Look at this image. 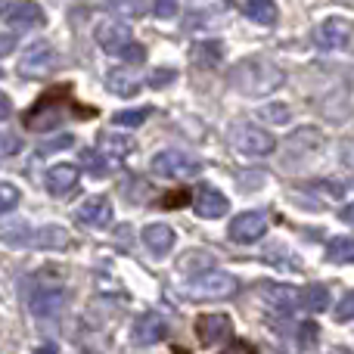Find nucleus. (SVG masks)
I'll return each instance as SVG.
<instances>
[{
  "instance_id": "nucleus-1",
  "label": "nucleus",
  "mask_w": 354,
  "mask_h": 354,
  "mask_svg": "<svg viewBox=\"0 0 354 354\" xmlns=\"http://www.w3.org/2000/svg\"><path fill=\"white\" fill-rule=\"evenodd\" d=\"M68 112H72V118H91L93 115V109H84V106L72 103L68 87H53V91L44 93V97L25 112V128L37 131V134H41V131H53L62 124V118H68Z\"/></svg>"
},
{
  "instance_id": "nucleus-2",
  "label": "nucleus",
  "mask_w": 354,
  "mask_h": 354,
  "mask_svg": "<svg viewBox=\"0 0 354 354\" xmlns=\"http://www.w3.org/2000/svg\"><path fill=\"white\" fill-rule=\"evenodd\" d=\"M283 81H286V72H283L280 66H274L270 59H258V56L236 62L230 72V84L236 87L239 93H245V97L274 93L277 87H283Z\"/></svg>"
},
{
  "instance_id": "nucleus-3",
  "label": "nucleus",
  "mask_w": 354,
  "mask_h": 354,
  "mask_svg": "<svg viewBox=\"0 0 354 354\" xmlns=\"http://www.w3.org/2000/svg\"><path fill=\"white\" fill-rule=\"evenodd\" d=\"M236 286H239V280L233 274H224V270L208 268V270H202V274H196L193 280L187 283L183 292H187L189 299L205 301V299H227V295L236 292Z\"/></svg>"
},
{
  "instance_id": "nucleus-4",
  "label": "nucleus",
  "mask_w": 354,
  "mask_h": 354,
  "mask_svg": "<svg viewBox=\"0 0 354 354\" xmlns=\"http://www.w3.org/2000/svg\"><path fill=\"white\" fill-rule=\"evenodd\" d=\"M56 66H59V53H56V47H53V44H47V41H37V44H31L22 56H19V66L16 68H19V75H22V78L37 81V78L53 75Z\"/></svg>"
},
{
  "instance_id": "nucleus-5",
  "label": "nucleus",
  "mask_w": 354,
  "mask_h": 354,
  "mask_svg": "<svg viewBox=\"0 0 354 354\" xmlns=\"http://www.w3.org/2000/svg\"><path fill=\"white\" fill-rule=\"evenodd\" d=\"M153 171L162 177H171V180H183V177H196L202 171V162L193 156L180 153V149H165V153L153 156Z\"/></svg>"
},
{
  "instance_id": "nucleus-6",
  "label": "nucleus",
  "mask_w": 354,
  "mask_h": 354,
  "mask_svg": "<svg viewBox=\"0 0 354 354\" xmlns=\"http://www.w3.org/2000/svg\"><path fill=\"white\" fill-rule=\"evenodd\" d=\"M233 147L245 156H270L277 149V140L268 131L258 128V124H239L233 131Z\"/></svg>"
},
{
  "instance_id": "nucleus-7",
  "label": "nucleus",
  "mask_w": 354,
  "mask_h": 354,
  "mask_svg": "<svg viewBox=\"0 0 354 354\" xmlns=\"http://www.w3.org/2000/svg\"><path fill=\"white\" fill-rule=\"evenodd\" d=\"M196 336H199L202 345H218L227 342L233 336V320L227 317L224 311H212V314H202L196 320Z\"/></svg>"
},
{
  "instance_id": "nucleus-8",
  "label": "nucleus",
  "mask_w": 354,
  "mask_h": 354,
  "mask_svg": "<svg viewBox=\"0 0 354 354\" xmlns=\"http://www.w3.org/2000/svg\"><path fill=\"white\" fill-rule=\"evenodd\" d=\"M268 233V218H264V212H243L233 218L230 224V239L233 243H258V239Z\"/></svg>"
},
{
  "instance_id": "nucleus-9",
  "label": "nucleus",
  "mask_w": 354,
  "mask_h": 354,
  "mask_svg": "<svg viewBox=\"0 0 354 354\" xmlns=\"http://www.w3.org/2000/svg\"><path fill=\"white\" fill-rule=\"evenodd\" d=\"M131 336H134V345H140V348H149V345L162 342V339L168 336V320H165V314H159V311L140 314Z\"/></svg>"
},
{
  "instance_id": "nucleus-10",
  "label": "nucleus",
  "mask_w": 354,
  "mask_h": 354,
  "mask_svg": "<svg viewBox=\"0 0 354 354\" xmlns=\"http://www.w3.org/2000/svg\"><path fill=\"white\" fill-rule=\"evenodd\" d=\"M134 41L131 35V25L128 22H118V19H109V22H100L97 28V44L112 56H122L124 47Z\"/></svg>"
},
{
  "instance_id": "nucleus-11",
  "label": "nucleus",
  "mask_w": 354,
  "mask_h": 354,
  "mask_svg": "<svg viewBox=\"0 0 354 354\" xmlns=\"http://www.w3.org/2000/svg\"><path fill=\"white\" fill-rule=\"evenodd\" d=\"M68 295L62 286H37L35 292H31L28 305L31 311H35V317H56V314L66 308Z\"/></svg>"
},
{
  "instance_id": "nucleus-12",
  "label": "nucleus",
  "mask_w": 354,
  "mask_h": 354,
  "mask_svg": "<svg viewBox=\"0 0 354 354\" xmlns=\"http://www.w3.org/2000/svg\"><path fill=\"white\" fill-rule=\"evenodd\" d=\"M193 208H196V214L199 218H205V221H218V218H224L227 212H230V202H227V196L221 193L218 187H199V193H196V202H193Z\"/></svg>"
},
{
  "instance_id": "nucleus-13",
  "label": "nucleus",
  "mask_w": 354,
  "mask_h": 354,
  "mask_svg": "<svg viewBox=\"0 0 354 354\" xmlns=\"http://www.w3.org/2000/svg\"><path fill=\"white\" fill-rule=\"evenodd\" d=\"M314 37H317V47H324V50H342L351 41V22L342 16H333L326 22H320Z\"/></svg>"
},
{
  "instance_id": "nucleus-14",
  "label": "nucleus",
  "mask_w": 354,
  "mask_h": 354,
  "mask_svg": "<svg viewBox=\"0 0 354 354\" xmlns=\"http://www.w3.org/2000/svg\"><path fill=\"white\" fill-rule=\"evenodd\" d=\"M261 299L268 301V305H274L277 311H295V308H301V289L289 286V283H261Z\"/></svg>"
},
{
  "instance_id": "nucleus-15",
  "label": "nucleus",
  "mask_w": 354,
  "mask_h": 354,
  "mask_svg": "<svg viewBox=\"0 0 354 354\" xmlns=\"http://www.w3.org/2000/svg\"><path fill=\"white\" fill-rule=\"evenodd\" d=\"M112 221V202L106 196H91L78 205V224L91 227V230H100Z\"/></svg>"
},
{
  "instance_id": "nucleus-16",
  "label": "nucleus",
  "mask_w": 354,
  "mask_h": 354,
  "mask_svg": "<svg viewBox=\"0 0 354 354\" xmlns=\"http://www.w3.org/2000/svg\"><path fill=\"white\" fill-rule=\"evenodd\" d=\"M78 177L81 168L75 162H59V165H53L47 171V189L53 196H68L75 189V183H78Z\"/></svg>"
},
{
  "instance_id": "nucleus-17",
  "label": "nucleus",
  "mask_w": 354,
  "mask_h": 354,
  "mask_svg": "<svg viewBox=\"0 0 354 354\" xmlns=\"http://www.w3.org/2000/svg\"><path fill=\"white\" fill-rule=\"evenodd\" d=\"M3 19L12 25V28H37V25L47 22V19H44V10L37 3H31V0H19V3H12Z\"/></svg>"
},
{
  "instance_id": "nucleus-18",
  "label": "nucleus",
  "mask_w": 354,
  "mask_h": 354,
  "mask_svg": "<svg viewBox=\"0 0 354 354\" xmlns=\"http://www.w3.org/2000/svg\"><path fill=\"white\" fill-rule=\"evenodd\" d=\"M140 239H143V245H147V249L153 252L156 258L168 255V252L174 249V230L168 224H149V227H143Z\"/></svg>"
},
{
  "instance_id": "nucleus-19",
  "label": "nucleus",
  "mask_w": 354,
  "mask_h": 354,
  "mask_svg": "<svg viewBox=\"0 0 354 354\" xmlns=\"http://www.w3.org/2000/svg\"><path fill=\"white\" fill-rule=\"evenodd\" d=\"M106 84H109V91L118 93V97H134V93L140 91V81H137V75L131 72L128 66L112 68L109 78H106Z\"/></svg>"
},
{
  "instance_id": "nucleus-20",
  "label": "nucleus",
  "mask_w": 354,
  "mask_h": 354,
  "mask_svg": "<svg viewBox=\"0 0 354 354\" xmlns=\"http://www.w3.org/2000/svg\"><path fill=\"white\" fill-rule=\"evenodd\" d=\"M31 245H37V249H66L68 233L56 224H47V227H41V230L31 233Z\"/></svg>"
},
{
  "instance_id": "nucleus-21",
  "label": "nucleus",
  "mask_w": 354,
  "mask_h": 354,
  "mask_svg": "<svg viewBox=\"0 0 354 354\" xmlns=\"http://www.w3.org/2000/svg\"><path fill=\"white\" fill-rule=\"evenodd\" d=\"M243 12L258 25H274L280 19V10H277L274 0H245Z\"/></svg>"
},
{
  "instance_id": "nucleus-22",
  "label": "nucleus",
  "mask_w": 354,
  "mask_h": 354,
  "mask_svg": "<svg viewBox=\"0 0 354 354\" xmlns=\"http://www.w3.org/2000/svg\"><path fill=\"white\" fill-rule=\"evenodd\" d=\"M320 143H324V134H320L317 128H299L286 140V149L289 153H311V149H317Z\"/></svg>"
},
{
  "instance_id": "nucleus-23",
  "label": "nucleus",
  "mask_w": 354,
  "mask_h": 354,
  "mask_svg": "<svg viewBox=\"0 0 354 354\" xmlns=\"http://www.w3.org/2000/svg\"><path fill=\"white\" fill-rule=\"evenodd\" d=\"M326 305H330V289L320 286V283H314V286L301 289V308L311 314H320L326 311Z\"/></svg>"
},
{
  "instance_id": "nucleus-24",
  "label": "nucleus",
  "mask_w": 354,
  "mask_h": 354,
  "mask_svg": "<svg viewBox=\"0 0 354 354\" xmlns=\"http://www.w3.org/2000/svg\"><path fill=\"white\" fill-rule=\"evenodd\" d=\"M326 261L333 264H354V239L351 236H336L326 245Z\"/></svg>"
},
{
  "instance_id": "nucleus-25",
  "label": "nucleus",
  "mask_w": 354,
  "mask_h": 354,
  "mask_svg": "<svg viewBox=\"0 0 354 354\" xmlns=\"http://www.w3.org/2000/svg\"><path fill=\"white\" fill-rule=\"evenodd\" d=\"M100 149H103L106 156H112V159H118V156H128L131 149H134V140L124 134H109V131H103V134H100Z\"/></svg>"
},
{
  "instance_id": "nucleus-26",
  "label": "nucleus",
  "mask_w": 354,
  "mask_h": 354,
  "mask_svg": "<svg viewBox=\"0 0 354 354\" xmlns=\"http://www.w3.org/2000/svg\"><path fill=\"white\" fill-rule=\"evenodd\" d=\"M212 264H214V255H208V252H202V249H193L177 261V268H180V274H202V270H208Z\"/></svg>"
},
{
  "instance_id": "nucleus-27",
  "label": "nucleus",
  "mask_w": 354,
  "mask_h": 354,
  "mask_svg": "<svg viewBox=\"0 0 354 354\" xmlns=\"http://www.w3.org/2000/svg\"><path fill=\"white\" fill-rule=\"evenodd\" d=\"M193 59L199 62V66H218L221 59H224V44L221 41H202L193 47Z\"/></svg>"
},
{
  "instance_id": "nucleus-28",
  "label": "nucleus",
  "mask_w": 354,
  "mask_h": 354,
  "mask_svg": "<svg viewBox=\"0 0 354 354\" xmlns=\"http://www.w3.org/2000/svg\"><path fill=\"white\" fill-rule=\"evenodd\" d=\"M115 162L118 159H112V156H100L97 149H87V153H84V168L93 177H106L112 168H115Z\"/></svg>"
},
{
  "instance_id": "nucleus-29",
  "label": "nucleus",
  "mask_w": 354,
  "mask_h": 354,
  "mask_svg": "<svg viewBox=\"0 0 354 354\" xmlns=\"http://www.w3.org/2000/svg\"><path fill=\"white\" fill-rule=\"evenodd\" d=\"M153 115V109L149 106H140V109H122V112H115L112 115V122L115 124H122V128H140L147 118Z\"/></svg>"
},
{
  "instance_id": "nucleus-30",
  "label": "nucleus",
  "mask_w": 354,
  "mask_h": 354,
  "mask_svg": "<svg viewBox=\"0 0 354 354\" xmlns=\"http://www.w3.org/2000/svg\"><path fill=\"white\" fill-rule=\"evenodd\" d=\"M19 199H22V189L16 187V183H0V214L12 212V208L19 205Z\"/></svg>"
},
{
  "instance_id": "nucleus-31",
  "label": "nucleus",
  "mask_w": 354,
  "mask_h": 354,
  "mask_svg": "<svg viewBox=\"0 0 354 354\" xmlns=\"http://www.w3.org/2000/svg\"><path fill=\"white\" fill-rule=\"evenodd\" d=\"M261 118H264V122H270V124H286L289 122V109H286V106H280V103L264 106Z\"/></svg>"
},
{
  "instance_id": "nucleus-32",
  "label": "nucleus",
  "mask_w": 354,
  "mask_h": 354,
  "mask_svg": "<svg viewBox=\"0 0 354 354\" xmlns=\"http://www.w3.org/2000/svg\"><path fill=\"white\" fill-rule=\"evenodd\" d=\"M336 320H339V324H351V320H354V289L336 305Z\"/></svg>"
},
{
  "instance_id": "nucleus-33",
  "label": "nucleus",
  "mask_w": 354,
  "mask_h": 354,
  "mask_svg": "<svg viewBox=\"0 0 354 354\" xmlns=\"http://www.w3.org/2000/svg\"><path fill=\"white\" fill-rule=\"evenodd\" d=\"M177 78V72L174 68H156V72H149V87H156V91H159V87H165V84H171V81Z\"/></svg>"
},
{
  "instance_id": "nucleus-34",
  "label": "nucleus",
  "mask_w": 354,
  "mask_h": 354,
  "mask_svg": "<svg viewBox=\"0 0 354 354\" xmlns=\"http://www.w3.org/2000/svg\"><path fill=\"white\" fill-rule=\"evenodd\" d=\"M180 10V0H156V16L159 19H174Z\"/></svg>"
},
{
  "instance_id": "nucleus-35",
  "label": "nucleus",
  "mask_w": 354,
  "mask_h": 354,
  "mask_svg": "<svg viewBox=\"0 0 354 354\" xmlns=\"http://www.w3.org/2000/svg\"><path fill=\"white\" fill-rule=\"evenodd\" d=\"M122 59H124V62H131V66H134V62H137V66H140V62H143V59H147V50H143V47H140V44H134V41H131V44H128V47H124Z\"/></svg>"
},
{
  "instance_id": "nucleus-36",
  "label": "nucleus",
  "mask_w": 354,
  "mask_h": 354,
  "mask_svg": "<svg viewBox=\"0 0 354 354\" xmlns=\"http://www.w3.org/2000/svg\"><path fill=\"white\" fill-rule=\"evenodd\" d=\"M317 336H320V330H317V324H301V330H299V342L305 345H314L317 342Z\"/></svg>"
},
{
  "instance_id": "nucleus-37",
  "label": "nucleus",
  "mask_w": 354,
  "mask_h": 354,
  "mask_svg": "<svg viewBox=\"0 0 354 354\" xmlns=\"http://www.w3.org/2000/svg\"><path fill=\"white\" fill-rule=\"evenodd\" d=\"M68 147H75V137L72 134H62V137H56L53 143H44L41 153H53V149H68Z\"/></svg>"
},
{
  "instance_id": "nucleus-38",
  "label": "nucleus",
  "mask_w": 354,
  "mask_h": 354,
  "mask_svg": "<svg viewBox=\"0 0 354 354\" xmlns=\"http://www.w3.org/2000/svg\"><path fill=\"white\" fill-rule=\"evenodd\" d=\"M109 6L124 10V12H140L143 10V0H109Z\"/></svg>"
},
{
  "instance_id": "nucleus-39",
  "label": "nucleus",
  "mask_w": 354,
  "mask_h": 354,
  "mask_svg": "<svg viewBox=\"0 0 354 354\" xmlns=\"http://www.w3.org/2000/svg\"><path fill=\"white\" fill-rule=\"evenodd\" d=\"M16 50V35L10 31H0V56H10Z\"/></svg>"
},
{
  "instance_id": "nucleus-40",
  "label": "nucleus",
  "mask_w": 354,
  "mask_h": 354,
  "mask_svg": "<svg viewBox=\"0 0 354 354\" xmlns=\"http://www.w3.org/2000/svg\"><path fill=\"white\" fill-rule=\"evenodd\" d=\"M221 354H255V348H252L249 342H243V339H236V342L227 345V348L221 351Z\"/></svg>"
},
{
  "instance_id": "nucleus-41",
  "label": "nucleus",
  "mask_w": 354,
  "mask_h": 354,
  "mask_svg": "<svg viewBox=\"0 0 354 354\" xmlns=\"http://www.w3.org/2000/svg\"><path fill=\"white\" fill-rule=\"evenodd\" d=\"M0 149H3V153H19V149H22V143H19V137L6 134L3 143H0Z\"/></svg>"
},
{
  "instance_id": "nucleus-42",
  "label": "nucleus",
  "mask_w": 354,
  "mask_h": 354,
  "mask_svg": "<svg viewBox=\"0 0 354 354\" xmlns=\"http://www.w3.org/2000/svg\"><path fill=\"white\" fill-rule=\"evenodd\" d=\"M10 112H12L10 97H6V93H0V118H10Z\"/></svg>"
},
{
  "instance_id": "nucleus-43",
  "label": "nucleus",
  "mask_w": 354,
  "mask_h": 354,
  "mask_svg": "<svg viewBox=\"0 0 354 354\" xmlns=\"http://www.w3.org/2000/svg\"><path fill=\"white\" fill-rule=\"evenodd\" d=\"M342 221H345V224H354V205H345L342 208Z\"/></svg>"
},
{
  "instance_id": "nucleus-44",
  "label": "nucleus",
  "mask_w": 354,
  "mask_h": 354,
  "mask_svg": "<svg viewBox=\"0 0 354 354\" xmlns=\"http://www.w3.org/2000/svg\"><path fill=\"white\" fill-rule=\"evenodd\" d=\"M330 354H351V351H348V348H333Z\"/></svg>"
},
{
  "instance_id": "nucleus-45",
  "label": "nucleus",
  "mask_w": 354,
  "mask_h": 354,
  "mask_svg": "<svg viewBox=\"0 0 354 354\" xmlns=\"http://www.w3.org/2000/svg\"><path fill=\"white\" fill-rule=\"evenodd\" d=\"M81 354H97V351H81Z\"/></svg>"
}]
</instances>
